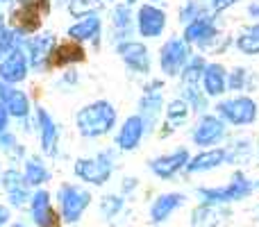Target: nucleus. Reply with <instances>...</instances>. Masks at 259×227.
I'll return each mask as SVG.
<instances>
[{"label": "nucleus", "instance_id": "obj_1", "mask_svg": "<svg viewBox=\"0 0 259 227\" xmlns=\"http://www.w3.org/2000/svg\"><path fill=\"white\" fill-rule=\"evenodd\" d=\"M114 120H116L114 107L105 100H98L77 114V129L82 137H100L114 127Z\"/></svg>", "mask_w": 259, "mask_h": 227}, {"label": "nucleus", "instance_id": "obj_2", "mask_svg": "<svg viewBox=\"0 0 259 227\" xmlns=\"http://www.w3.org/2000/svg\"><path fill=\"white\" fill-rule=\"evenodd\" d=\"M57 202H59V216L64 223L73 225L82 218L91 202V193L75 184H62L57 191Z\"/></svg>", "mask_w": 259, "mask_h": 227}, {"label": "nucleus", "instance_id": "obj_3", "mask_svg": "<svg viewBox=\"0 0 259 227\" xmlns=\"http://www.w3.org/2000/svg\"><path fill=\"white\" fill-rule=\"evenodd\" d=\"M112 170H114V166H112V161H109V155H98V157H94V159H80L75 164L77 177H82L89 184H96V187L107 182Z\"/></svg>", "mask_w": 259, "mask_h": 227}, {"label": "nucleus", "instance_id": "obj_4", "mask_svg": "<svg viewBox=\"0 0 259 227\" xmlns=\"http://www.w3.org/2000/svg\"><path fill=\"white\" fill-rule=\"evenodd\" d=\"M48 0H23L14 12V21L18 23L23 32H34L41 25V16L48 14Z\"/></svg>", "mask_w": 259, "mask_h": 227}, {"label": "nucleus", "instance_id": "obj_5", "mask_svg": "<svg viewBox=\"0 0 259 227\" xmlns=\"http://www.w3.org/2000/svg\"><path fill=\"white\" fill-rule=\"evenodd\" d=\"M30 214L34 218V223L39 227H62V216L53 209L50 205V196L48 191H36L30 200Z\"/></svg>", "mask_w": 259, "mask_h": 227}, {"label": "nucleus", "instance_id": "obj_6", "mask_svg": "<svg viewBox=\"0 0 259 227\" xmlns=\"http://www.w3.org/2000/svg\"><path fill=\"white\" fill-rule=\"evenodd\" d=\"M248 193V184L243 182L241 177L237 175V182L228 184V187H214V189H207V187H200L198 189V196L202 198L205 205H216V202H232V200H239Z\"/></svg>", "mask_w": 259, "mask_h": 227}, {"label": "nucleus", "instance_id": "obj_7", "mask_svg": "<svg viewBox=\"0 0 259 227\" xmlns=\"http://www.w3.org/2000/svg\"><path fill=\"white\" fill-rule=\"evenodd\" d=\"M189 57V48L187 43H184L182 39H170L164 43V48H161V68H164V73H168V75H175V73L182 68V64L187 62Z\"/></svg>", "mask_w": 259, "mask_h": 227}, {"label": "nucleus", "instance_id": "obj_8", "mask_svg": "<svg viewBox=\"0 0 259 227\" xmlns=\"http://www.w3.org/2000/svg\"><path fill=\"white\" fill-rule=\"evenodd\" d=\"M116 50L123 57V62L130 68H134L137 73L150 71V57H148V50L143 43H139V41H123V43H118Z\"/></svg>", "mask_w": 259, "mask_h": 227}, {"label": "nucleus", "instance_id": "obj_9", "mask_svg": "<svg viewBox=\"0 0 259 227\" xmlns=\"http://www.w3.org/2000/svg\"><path fill=\"white\" fill-rule=\"evenodd\" d=\"M219 114L223 116V118H228L230 123L243 125L255 118V105L246 98H234V100H228V103H221Z\"/></svg>", "mask_w": 259, "mask_h": 227}, {"label": "nucleus", "instance_id": "obj_10", "mask_svg": "<svg viewBox=\"0 0 259 227\" xmlns=\"http://www.w3.org/2000/svg\"><path fill=\"white\" fill-rule=\"evenodd\" d=\"M25 73H27V59L21 48L12 50V53L3 59V64H0V80H3L5 84L21 82L23 77H25Z\"/></svg>", "mask_w": 259, "mask_h": 227}, {"label": "nucleus", "instance_id": "obj_11", "mask_svg": "<svg viewBox=\"0 0 259 227\" xmlns=\"http://www.w3.org/2000/svg\"><path fill=\"white\" fill-rule=\"evenodd\" d=\"M166 27V14L152 5H143L139 9V32L141 36H159Z\"/></svg>", "mask_w": 259, "mask_h": 227}, {"label": "nucleus", "instance_id": "obj_12", "mask_svg": "<svg viewBox=\"0 0 259 227\" xmlns=\"http://www.w3.org/2000/svg\"><path fill=\"white\" fill-rule=\"evenodd\" d=\"M184 200H187V198H184L182 193H164V196H159L150 205V220L155 225L168 220L170 216H173V211H178L180 207L184 205Z\"/></svg>", "mask_w": 259, "mask_h": 227}, {"label": "nucleus", "instance_id": "obj_13", "mask_svg": "<svg viewBox=\"0 0 259 227\" xmlns=\"http://www.w3.org/2000/svg\"><path fill=\"white\" fill-rule=\"evenodd\" d=\"M189 164V152L184 150V148H180V150H175L173 155H164V157H157V159L150 161V168L155 175H159V177L168 179L173 177L175 173H178L182 166Z\"/></svg>", "mask_w": 259, "mask_h": 227}, {"label": "nucleus", "instance_id": "obj_14", "mask_svg": "<svg viewBox=\"0 0 259 227\" xmlns=\"http://www.w3.org/2000/svg\"><path fill=\"white\" fill-rule=\"evenodd\" d=\"M0 103L5 105L7 114L16 116V118H23V116H27V112H30V100H27V96L23 94V91L14 89V86L5 84V82H0Z\"/></svg>", "mask_w": 259, "mask_h": 227}, {"label": "nucleus", "instance_id": "obj_15", "mask_svg": "<svg viewBox=\"0 0 259 227\" xmlns=\"http://www.w3.org/2000/svg\"><path fill=\"white\" fill-rule=\"evenodd\" d=\"M225 132V125L216 116H202L200 123L193 129V141L198 146H214Z\"/></svg>", "mask_w": 259, "mask_h": 227}, {"label": "nucleus", "instance_id": "obj_16", "mask_svg": "<svg viewBox=\"0 0 259 227\" xmlns=\"http://www.w3.org/2000/svg\"><path fill=\"white\" fill-rule=\"evenodd\" d=\"M143 129L146 127H143L141 116H130L125 123H123L121 132H118V137H116V146L121 148V150H134L143 137Z\"/></svg>", "mask_w": 259, "mask_h": 227}, {"label": "nucleus", "instance_id": "obj_17", "mask_svg": "<svg viewBox=\"0 0 259 227\" xmlns=\"http://www.w3.org/2000/svg\"><path fill=\"white\" fill-rule=\"evenodd\" d=\"M5 191H7V198L14 207H23L30 200L27 182L18 170H7V175H5Z\"/></svg>", "mask_w": 259, "mask_h": 227}, {"label": "nucleus", "instance_id": "obj_18", "mask_svg": "<svg viewBox=\"0 0 259 227\" xmlns=\"http://www.w3.org/2000/svg\"><path fill=\"white\" fill-rule=\"evenodd\" d=\"M216 36L214 30V18L211 16H198L196 21H191L187 25V32H184V41L191 43V41H200L202 46L209 43V39Z\"/></svg>", "mask_w": 259, "mask_h": 227}, {"label": "nucleus", "instance_id": "obj_19", "mask_svg": "<svg viewBox=\"0 0 259 227\" xmlns=\"http://www.w3.org/2000/svg\"><path fill=\"white\" fill-rule=\"evenodd\" d=\"M53 46L55 39L53 34H46V36H34V39L27 41V55H30V64L34 68H39L46 59L53 55Z\"/></svg>", "mask_w": 259, "mask_h": 227}, {"label": "nucleus", "instance_id": "obj_20", "mask_svg": "<svg viewBox=\"0 0 259 227\" xmlns=\"http://www.w3.org/2000/svg\"><path fill=\"white\" fill-rule=\"evenodd\" d=\"M223 159H225V150L211 148V150H205V152H200V155H196L184 168H187L189 173H200V170L216 168L219 164H223Z\"/></svg>", "mask_w": 259, "mask_h": 227}, {"label": "nucleus", "instance_id": "obj_21", "mask_svg": "<svg viewBox=\"0 0 259 227\" xmlns=\"http://www.w3.org/2000/svg\"><path fill=\"white\" fill-rule=\"evenodd\" d=\"M36 118H39V127H41V146H44L46 155H55V150H57V127H55L53 118H50V114L46 109H39Z\"/></svg>", "mask_w": 259, "mask_h": 227}, {"label": "nucleus", "instance_id": "obj_22", "mask_svg": "<svg viewBox=\"0 0 259 227\" xmlns=\"http://www.w3.org/2000/svg\"><path fill=\"white\" fill-rule=\"evenodd\" d=\"M202 84L207 96H221L225 91V71L221 64H209L202 71Z\"/></svg>", "mask_w": 259, "mask_h": 227}, {"label": "nucleus", "instance_id": "obj_23", "mask_svg": "<svg viewBox=\"0 0 259 227\" xmlns=\"http://www.w3.org/2000/svg\"><path fill=\"white\" fill-rule=\"evenodd\" d=\"M100 32V16L98 14H89L84 16L80 23L68 27V36L73 41H87V39H94L96 34Z\"/></svg>", "mask_w": 259, "mask_h": 227}, {"label": "nucleus", "instance_id": "obj_24", "mask_svg": "<svg viewBox=\"0 0 259 227\" xmlns=\"http://www.w3.org/2000/svg\"><path fill=\"white\" fill-rule=\"evenodd\" d=\"M84 59V48L77 41H66L53 53V64L55 66H64L71 62H82Z\"/></svg>", "mask_w": 259, "mask_h": 227}, {"label": "nucleus", "instance_id": "obj_25", "mask_svg": "<svg viewBox=\"0 0 259 227\" xmlns=\"http://www.w3.org/2000/svg\"><path fill=\"white\" fill-rule=\"evenodd\" d=\"M159 105H161V96L159 91H152L148 89V94L143 96L141 100V120H143V127L146 125H155L157 123V116H159Z\"/></svg>", "mask_w": 259, "mask_h": 227}, {"label": "nucleus", "instance_id": "obj_26", "mask_svg": "<svg viewBox=\"0 0 259 227\" xmlns=\"http://www.w3.org/2000/svg\"><path fill=\"white\" fill-rule=\"evenodd\" d=\"M23 177H25L27 187H30V184L39 187V184L48 182L50 173H48V168L41 164L39 157H30V159H27V164H25V175H23Z\"/></svg>", "mask_w": 259, "mask_h": 227}, {"label": "nucleus", "instance_id": "obj_27", "mask_svg": "<svg viewBox=\"0 0 259 227\" xmlns=\"http://www.w3.org/2000/svg\"><path fill=\"white\" fill-rule=\"evenodd\" d=\"M193 227H216V205H202L193 211Z\"/></svg>", "mask_w": 259, "mask_h": 227}, {"label": "nucleus", "instance_id": "obj_28", "mask_svg": "<svg viewBox=\"0 0 259 227\" xmlns=\"http://www.w3.org/2000/svg\"><path fill=\"white\" fill-rule=\"evenodd\" d=\"M21 36L16 34L14 30H9V27H0V57H7L12 50H16V48H21Z\"/></svg>", "mask_w": 259, "mask_h": 227}, {"label": "nucleus", "instance_id": "obj_29", "mask_svg": "<svg viewBox=\"0 0 259 227\" xmlns=\"http://www.w3.org/2000/svg\"><path fill=\"white\" fill-rule=\"evenodd\" d=\"M202 71H205V59L200 55L191 59L187 68H184V86H196V82L202 77Z\"/></svg>", "mask_w": 259, "mask_h": 227}, {"label": "nucleus", "instance_id": "obj_30", "mask_svg": "<svg viewBox=\"0 0 259 227\" xmlns=\"http://www.w3.org/2000/svg\"><path fill=\"white\" fill-rule=\"evenodd\" d=\"M121 209H123V200L118 196H107V198H103V202H100V211H103L105 218H114V216H118Z\"/></svg>", "mask_w": 259, "mask_h": 227}, {"label": "nucleus", "instance_id": "obj_31", "mask_svg": "<svg viewBox=\"0 0 259 227\" xmlns=\"http://www.w3.org/2000/svg\"><path fill=\"white\" fill-rule=\"evenodd\" d=\"M239 48L246 50V53H257L259 50V25L248 30L246 34L239 39Z\"/></svg>", "mask_w": 259, "mask_h": 227}, {"label": "nucleus", "instance_id": "obj_32", "mask_svg": "<svg viewBox=\"0 0 259 227\" xmlns=\"http://www.w3.org/2000/svg\"><path fill=\"white\" fill-rule=\"evenodd\" d=\"M189 114V107L184 100H175V103L168 105V118L173 120V123H178V120H184Z\"/></svg>", "mask_w": 259, "mask_h": 227}, {"label": "nucleus", "instance_id": "obj_33", "mask_svg": "<svg viewBox=\"0 0 259 227\" xmlns=\"http://www.w3.org/2000/svg\"><path fill=\"white\" fill-rule=\"evenodd\" d=\"M130 23H132V18H130V9L118 7L116 14H114V25H116L118 30H123V27H130Z\"/></svg>", "mask_w": 259, "mask_h": 227}, {"label": "nucleus", "instance_id": "obj_34", "mask_svg": "<svg viewBox=\"0 0 259 227\" xmlns=\"http://www.w3.org/2000/svg\"><path fill=\"white\" fill-rule=\"evenodd\" d=\"M94 7H96V3H89V0H71V5H68L71 14H75V16H80V12H89Z\"/></svg>", "mask_w": 259, "mask_h": 227}, {"label": "nucleus", "instance_id": "obj_35", "mask_svg": "<svg viewBox=\"0 0 259 227\" xmlns=\"http://www.w3.org/2000/svg\"><path fill=\"white\" fill-rule=\"evenodd\" d=\"M7 118H9L7 109H5V105H3V103H0V137H3L5 127H7Z\"/></svg>", "mask_w": 259, "mask_h": 227}, {"label": "nucleus", "instance_id": "obj_36", "mask_svg": "<svg viewBox=\"0 0 259 227\" xmlns=\"http://www.w3.org/2000/svg\"><path fill=\"white\" fill-rule=\"evenodd\" d=\"M207 3L211 5V9H214V12H219V9H225L228 5H232L234 0H207Z\"/></svg>", "mask_w": 259, "mask_h": 227}, {"label": "nucleus", "instance_id": "obj_37", "mask_svg": "<svg viewBox=\"0 0 259 227\" xmlns=\"http://www.w3.org/2000/svg\"><path fill=\"white\" fill-rule=\"evenodd\" d=\"M7 223H9V207L0 205V227L7 225Z\"/></svg>", "mask_w": 259, "mask_h": 227}, {"label": "nucleus", "instance_id": "obj_38", "mask_svg": "<svg viewBox=\"0 0 259 227\" xmlns=\"http://www.w3.org/2000/svg\"><path fill=\"white\" fill-rule=\"evenodd\" d=\"M9 227H25L23 223H14V225H9Z\"/></svg>", "mask_w": 259, "mask_h": 227}, {"label": "nucleus", "instance_id": "obj_39", "mask_svg": "<svg viewBox=\"0 0 259 227\" xmlns=\"http://www.w3.org/2000/svg\"><path fill=\"white\" fill-rule=\"evenodd\" d=\"M132 3H137V0H127V5H132Z\"/></svg>", "mask_w": 259, "mask_h": 227}, {"label": "nucleus", "instance_id": "obj_40", "mask_svg": "<svg viewBox=\"0 0 259 227\" xmlns=\"http://www.w3.org/2000/svg\"><path fill=\"white\" fill-rule=\"evenodd\" d=\"M0 3H9V0H0Z\"/></svg>", "mask_w": 259, "mask_h": 227}, {"label": "nucleus", "instance_id": "obj_41", "mask_svg": "<svg viewBox=\"0 0 259 227\" xmlns=\"http://www.w3.org/2000/svg\"><path fill=\"white\" fill-rule=\"evenodd\" d=\"M0 23H3V14H0Z\"/></svg>", "mask_w": 259, "mask_h": 227}]
</instances>
